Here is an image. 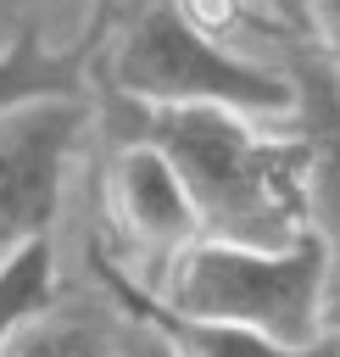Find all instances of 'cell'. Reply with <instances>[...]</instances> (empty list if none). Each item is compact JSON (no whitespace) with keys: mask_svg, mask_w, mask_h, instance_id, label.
<instances>
[{"mask_svg":"<svg viewBox=\"0 0 340 357\" xmlns=\"http://www.w3.org/2000/svg\"><path fill=\"white\" fill-rule=\"evenodd\" d=\"M100 123L111 139H145L178 167L201 234L268 251L312 234L307 145L284 123L273 128L229 106H134L111 89H100Z\"/></svg>","mask_w":340,"mask_h":357,"instance_id":"1","label":"cell"},{"mask_svg":"<svg viewBox=\"0 0 340 357\" xmlns=\"http://www.w3.org/2000/svg\"><path fill=\"white\" fill-rule=\"evenodd\" d=\"M100 45H106V6L89 17L84 39L72 45H45L33 28H22L0 50V123L33 100H84Z\"/></svg>","mask_w":340,"mask_h":357,"instance_id":"8","label":"cell"},{"mask_svg":"<svg viewBox=\"0 0 340 357\" xmlns=\"http://www.w3.org/2000/svg\"><path fill=\"white\" fill-rule=\"evenodd\" d=\"M262 6H268V17H273L279 28L301 33V22H307V0H262Z\"/></svg>","mask_w":340,"mask_h":357,"instance_id":"13","label":"cell"},{"mask_svg":"<svg viewBox=\"0 0 340 357\" xmlns=\"http://www.w3.org/2000/svg\"><path fill=\"white\" fill-rule=\"evenodd\" d=\"M100 223L111 234V257H134L150 273V290L173 268L184 245L201 240V212L178 178V167L145 139H111L100 162Z\"/></svg>","mask_w":340,"mask_h":357,"instance_id":"4","label":"cell"},{"mask_svg":"<svg viewBox=\"0 0 340 357\" xmlns=\"http://www.w3.org/2000/svg\"><path fill=\"white\" fill-rule=\"evenodd\" d=\"M329 240L312 229L284 251L212 240L201 234L173 257L156 296L190 318L240 324L256 335H273L284 346H318L323 340V290H329Z\"/></svg>","mask_w":340,"mask_h":357,"instance_id":"3","label":"cell"},{"mask_svg":"<svg viewBox=\"0 0 340 357\" xmlns=\"http://www.w3.org/2000/svg\"><path fill=\"white\" fill-rule=\"evenodd\" d=\"M284 50V73L295 84V112H290V134L307 145V206H312V229L329 240V251H340V67L290 28H268Z\"/></svg>","mask_w":340,"mask_h":357,"instance_id":"7","label":"cell"},{"mask_svg":"<svg viewBox=\"0 0 340 357\" xmlns=\"http://www.w3.org/2000/svg\"><path fill=\"white\" fill-rule=\"evenodd\" d=\"M301 33L340 67V0H307V22H301Z\"/></svg>","mask_w":340,"mask_h":357,"instance_id":"12","label":"cell"},{"mask_svg":"<svg viewBox=\"0 0 340 357\" xmlns=\"http://www.w3.org/2000/svg\"><path fill=\"white\" fill-rule=\"evenodd\" d=\"M0 357H117V340L100 318V307H56L33 329H22Z\"/></svg>","mask_w":340,"mask_h":357,"instance_id":"10","label":"cell"},{"mask_svg":"<svg viewBox=\"0 0 340 357\" xmlns=\"http://www.w3.org/2000/svg\"><path fill=\"white\" fill-rule=\"evenodd\" d=\"M134 106H229L262 123H290L295 84L284 67H262L229 45L201 39L173 0L106 6L100 84Z\"/></svg>","mask_w":340,"mask_h":357,"instance_id":"2","label":"cell"},{"mask_svg":"<svg viewBox=\"0 0 340 357\" xmlns=\"http://www.w3.org/2000/svg\"><path fill=\"white\" fill-rule=\"evenodd\" d=\"M173 6H178V17H184L201 39H212V45H234L240 33H268V28H273V17H256L251 0H173Z\"/></svg>","mask_w":340,"mask_h":357,"instance_id":"11","label":"cell"},{"mask_svg":"<svg viewBox=\"0 0 340 357\" xmlns=\"http://www.w3.org/2000/svg\"><path fill=\"white\" fill-rule=\"evenodd\" d=\"M95 117V100H33L0 123V257L56 234L67 162Z\"/></svg>","mask_w":340,"mask_h":357,"instance_id":"5","label":"cell"},{"mask_svg":"<svg viewBox=\"0 0 340 357\" xmlns=\"http://www.w3.org/2000/svg\"><path fill=\"white\" fill-rule=\"evenodd\" d=\"M61 307V273H56V234L17 245L0 257V351L33 329L45 312Z\"/></svg>","mask_w":340,"mask_h":357,"instance_id":"9","label":"cell"},{"mask_svg":"<svg viewBox=\"0 0 340 357\" xmlns=\"http://www.w3.org/2000/svg\"><path fill=\"white\" fill-rule=\"evenodd\" d=\"M89 268L100 279V290L111 296V312H123L128 324H139L167 357H340V340L323 335L318 346H284L273 335L240 329V324H212V318H190L178 307H167L145 279L128 273L123 257H111L100 240L89 245Z\"/></svg>","mask_w":340,"mask_h":357,"instance_id":"6","label":"cell"}]
</instances>
